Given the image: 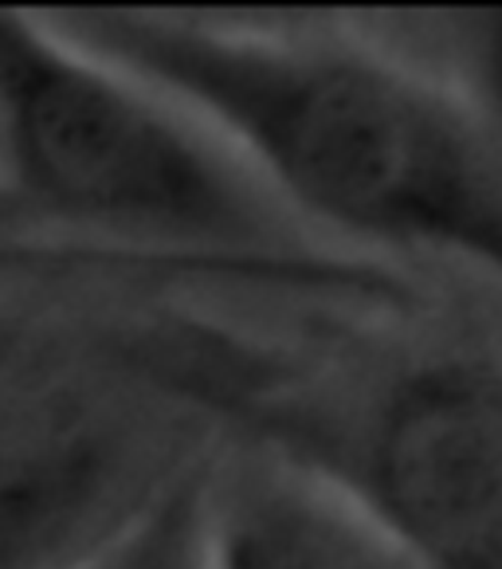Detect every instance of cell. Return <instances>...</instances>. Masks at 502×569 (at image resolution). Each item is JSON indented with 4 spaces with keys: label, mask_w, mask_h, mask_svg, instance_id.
Instances as JSON below:
<instances>
[{
    "label": "cell",
    "mask_w": 502,
    "mask_h": 569,
    "mask_svg": "<svg viewBox=\"0 0 502 569\" xmlns=\"http://www.w3.org/2000/svg\"><path fill=\"white\" fill-rule=\"evenodd\" d=\"M56 17L209 126L319 243L440 260L502 291V71L475 94L338 17Z\"/></svg>",
    "instance_id": "cell-1"
},
{
    "label": "cell",
    "mask_w": 502,
    "mask_h": 569,
    "mask_svg": "<svg viewBox=\"0 0 502 569\" xmlns=\"http://www.w3.org/2000/svg\"><path fill=\"white\" fill-rule=\"evenodd\" d=\"M0 181L36 217L169 276L416 302L393 268L302 232L209 126L59 17L0 9Z\"/></svg>",
    "instance_id": "cell-3"
},
{
    "label": "cell",
    "mask_w": 502,
    "mask_h": 569,
    "mask_svg": "<svg viewBox=\"0 0 502 569\" xmlns=\"http://www.w3.org/2000/svg\"><path fill=\"white\" fill-rule=\"evenodd\" d=\"M416 302L302 335L173 315L122 346L220 448L334 499L409 569H502V346Z\"/></svg>",
    "instance_id": "cell-2"
},
{
    "label": "cell",
    "mask_w": 502,
    "mask_h": 569,
    "mask_svg": "<svg viewBox=\"0 0 502 569\" xmlns=\"http://www.w3.org/2000/svg\"><path fill=\"white\" fill-rule=\"evenodd\" d=\"M201 479L204 460H193L83 569H201L197 566Z\"/></svg>",
    "instance_id": "cell-6"
},
{
    "label": "cell",
    "mask_w": 502,
    "mask_h": 569,
    "mask_svg": "<svg viewBox=\"0 0 502 569\" xmlns=\"http://www.w3.org/2000/svg\"><path fill=\"white\" fill-rule=\"evenodd\" d=\"M197 566L409 569L334 499L232 448L204 460Z\"/></svg>",
    "instance_id": "cell-5"
},
{
    "label": "cell",
    "mask_w": 502,
    "mask_h": 569,
    "mask_svg": "<svg viewBox=\"0 0 502 569\" xmlns=\"http://www.w3.org/2000/svg\"><path fill=\"white\" fill-rule=\"evenodd\" d=\"M87 271L126 276V260L118 251L79 240L0 236V276H87Z\"/></svg>",
    "instance_id": "cell-7"
},
{
    "label": "cell",
    "mask_w": 502,
    "mask_h": 569,
    "mask_svg": "<svg viewBox=\"0 0 502 569\" xmlns=\"http://www.w3.org/2000/svg\"><path fill=\"white\" fill-rule=\"evenodd\" d=\"M158 397L110 350H0V569H83L181 476L134 401Z\"/></svg>",
    "instance_id": "cell-4"
}]
</instances>
